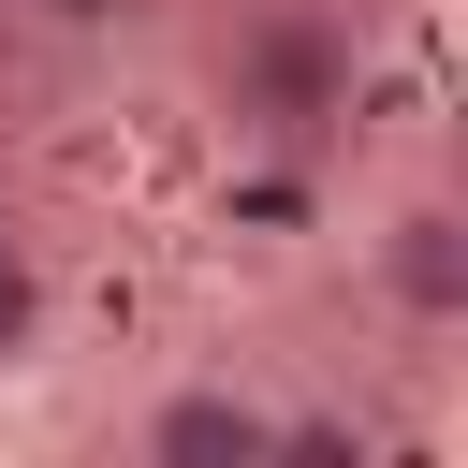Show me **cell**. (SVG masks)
<instances>
[{
  "label": "cell",
  "instance_id": "7a4b0ae2",
  "mask_svg": "<svg viewBox=\"0 0 468 468\" xmlns=\"http://www.w3.org/2000/svg\"><path fill=\"white\" fill-rule=\"evenodd\" d=\"M278 453V395L249 380H161L132 410V468H263Z\"/></svg>",
  "mask_w": 468,
  "mask_h": 468
},
{
  "label": "cell",
  "instance_id": "8992f818",
  "mask_svg": "<svg viewBox=\"0 0 468 468\" xmlns=\"http://www.w3.org/2000/svg\"><path fill=\"white\" fill-rule=\"evenodd\" d=\"M0 15H15V0H0Z\"/></svg>",
  "mask_w": 468,
  "mask_h": 468
},
{
  "label": "cell",
  "instance_id": "5b68a950",
  "mask_svg": "<svg viewBox=\"0 0 468 468\" xmlns=\"http://www.w3.org/2000/svg\"><path fill=\"white\" fill-rule=\"evenodd\" d=\"M29 15H58V29H88V15H102V0H29Z\"/></svg>",
  "mask_w": 468,
  "mask_h": 468
},
{
  "label": "cell",
  "instance_id": "6da1fadb",
  "mask_svg": "<svg viewBox=\"0 0 468 468\" xmlns=\"http://www.w3.org/2000/svg\"><path fill=\"white\" fill-rule=\"evenodd\" d=\"M336 117H351V29L322 0L234 15V44H219V132L263 146V161H307V146H336Z\"/></svg>",
  "mask_w": 468,
  "mask_h": 468
},
{
  "label": "cell",
  "instance_id": "3957f363",
  "mask_svg": "<svg viewBox=\"0 0 468 468\" xmlns=\"http://www.w3.org/2000/svg\"><path fill=\"white\" fill-rule=\"evenodd\" d=\"M380 292H395V322H424V336L468 322V205H453V190H410V205L380 219Z\"/></svg>",
  "mask_w": 468,
  "mask_h": 468
},
{
  "label": "cell",
  "instance_id": "277c9868",
  "mask_svg": "<svg viewBox=\"0 0 468 468\" xmlns=\"http://www.w3.org/2000/svg\"><path fill=\"white\" fill-rule=\"evenodd\" d=\"M44 336H58V278H44V249L0 219V380L44 366Z\"/></svg>",
  "mask_w": 468,
  "mask_h": 468
}]
</instances>
